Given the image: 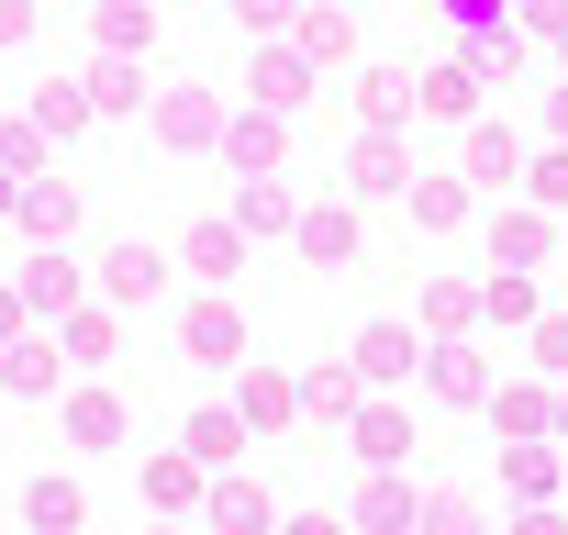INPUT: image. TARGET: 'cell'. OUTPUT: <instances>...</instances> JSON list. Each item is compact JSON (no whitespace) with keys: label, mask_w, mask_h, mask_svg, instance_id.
<instances>
[{"label":"cell","mask_w":568,"mask_h":535,"mask_svg":"<svg viewBox=\"0 0 568 535\" xmlns=\"http://www.w3.org/2000/svg\"><path fill=\"white\" fill-rule=\"evenodd\" d=\"M346 369H357V380H368V391H390V380H413V369H424V346H413V324H368V335H357V357H346Z\"/></svg>","instance_id":"1"},{"label":"cell","mask_w":568,"mask_h":535,"mask_svg":"<svg viewBox=\"0 0 568 535\" xmlns=\"http://www.w3.org/2000/svg\"><path fill=\"white\" fill-rule=\"evenodd\" d=\"M424 391H435V402H490L479 346H457V335H446V346H424Z\"/></svg>","instance_id":"2"},{"label":"cell","mask_w":568,"mask_h":535,"mask_svg":"<svg viewBox=\"0 0 568 535\" xmlns=\"http://www.w3.org/2000/svg\"><path fill=\"white\" fill-rule=\"evenodd\" d=\"M468 179H479V190H524V145H513L501 123H468Z\"/></svg>","instance_id":"3"},{"label":"cell","mask_w":568,"mask_h":535,"mask_svg":"<svg viewBox=\"0 0 568 535\" xmlns=\"http://www.w3.org/2000/svg\"><path fill=\"white\" fill-rule=\"evenodd\" d=\"M156 280H168L156 245H112V256H101V291H112V302H156Z\"/></svg>","instance_id":"4"},{"label":"cell","mask_w":568,"mask_h":535,"mask_svg":"<svg viewBox=\"0 0 568 535\" xmlns=\"http://www.w3.org/2000/svg\"><path fill=\"white\" fill-rule=\"evenodd\" d=\"M313 101V57H256V112H302Z\"/></svg>","instance_id":"5"},{"label":"cell","mask_w":568,"mask_h":535,"mask_svg":"<svg viewBox=\"0 0 568 535\" xmlns=\"http://www.w3.org/2000/svg\"><path fill=\"white\" fill-rule=\"evenodd\" d=\"M190 357H201V369H234V357H245V324H234L223 302H201V313H190Z\"/></svg>","instance_id":"6"},{"label":"cell","mask_w":568,"mask_h":535,"mask_svg":"<svg viewBox=\"0 0 568 535\" xmlns=\"http://www.w3.org/2000/svg\"><path fill=\"white\" fill-rule=\"evenodd\" d=\"M302 256L313 268H346L357 256V212H302Z\"/></svg>","instance_id":"7"},{"label":"cell","mask_w":568,"mask_h":535,"mask_svg":"<svg viewBox=\"0 0 568 535\" xmlns=\"http://www.w3.org/2000/svg\"><path fill=\"white\" fill-rule=\"evenodd\" d=\"M357 457H368V468H402V457H413V424H402L390 402H379V413H357Z\"/></svg>","instance_id":"8"},{"label":"cell","mask_w":568,"mask_h":535,"mask_svg":"<svg viewBox=\"0 0 568 535\" xmlns=\"http://www.w3.org/2000/svg\"><path fill=\"white\" fill-rule=\"evenodd\" d=\"M212 535H267V491L256 480H223L212 491Z\"/></svg>","instance_id":"9"},{"label":"cell","mask_w":568,"mask_h":535,"mask_svg":"<svg viewBox=\"0 0 568 535\" xmlns=\"http://www.w3.org/2000/svg\"><path fill=\"white\" fill-rule=\"evenodd\" d=\"M424 112L468 123V112H479V68H468V57H457V68H435V79H424Z\"/></svg>","instance_id":"10"},{"label":"cell","mask_w":568,"mask_h":535,"mask_svg":"<svg viewBox=\"0 0 568 535\" xmlns=\"http://www.w3.org/2000/svg\"><path fill=\"white\" fill-rule=\"evenodd\" d=\"M234 446H245V413H190V457L201 468H234Z\"/></svg>","instance_id":"11"},{"label":"cell","mask_w":568,"mask_h":535,"mask_svg":"<svg viewBox=\"0 0 568 535\" xmlns=\"http://www.w3.org/2000/svg\"><path fill=\"white\" fill-rule=\"evenodd\" d=\"M23 524H34V535H79V491H68V480H34V491H23Z\"/></svg>","instance_id":"12"},{"label":"cell","mask_w":568,"mask_h":535,"mask_svg":"<svg viewBox=\"0 0 568 535\" xmlns=\"http://www.w3.org/2000/svg\"><path fill=\"white\" fill-rule=\"evenodd\" d=\"M190 268H201V280H234V268H245V234H234V223H201V234H190Z\"/></svg>","instance_id":"13"},{"label":"cell","mask_w":568,"mask_h":535,"mask_svg":"<svg viewBox=\"0 0 568 535\" xmlns=\"http://www.w3.org/2000/svg\"><path fill=\"white\" fill-rule=\"evenodd\" d=\"M546 245H557V223H546V212H501V268H535Z\"/></svg>","instance_id":"14"},{"label":"cell","mask_w":568,"mask_h":535,"mask_svg":"<svg viewBox=\"0 0 568 535\" xmlns=\"http://www.w3.org/2000/svg\"><path fill=\"white\" fill-rule=\"evenodd\" d=\"M524 201H535V212H568V145L524 157Z\"/></svg>","instance_id":"15"},{"label":"cell","mask_w":568,"mask_h":535,"mask_svg":"<svg viewBox=\"0 0 568 535\" xmlns=\"http://www.w3.org/2000/svg\"><path fill=\"white\" fill-rule=\"evenodd\" d=\"M479 313H490V324H535V280H524V268H501V280L479 291Z\"/></svg>","instance_id":"16"},{"label":"cell","mask_w":568,"mask_h":535,"mask_svg":"<svg viewBox=\"0 0 568 535\" xmlns=\"http://www.w3.org/2000/svg\"><path fill=\"white\" fill-rule=\"evenodd\" d=\"M457 212H468V179H413V223H435V234H446Z\"/></svg>","instance_id":"17"},{"label":"cell","mask_w":568,"mask_h":535,"mask_svg":"<svg viewBox=\"0 0 568 535\" xmlns=\"http://www.w3.org/2000/svg\"><path fill=\"white\" fill-rule=\"evenodd\" d=\"M302 413H324V424L357 413V369H313V380H302Z\"/></svg>","instance_id":"18"},{"label":"cell","mask_w":568,"mask_h":535,"mask_svg":"<svg viewBox=\"0 0 568 535\" xmlns=\"http://www.w3.org/2000/svg\"><path fill=\"white\" fill-rule=\"evenodd\" d=\"M402 112H413V79H402V68H368V123H379V134H390V123H402Z\"/></svg>","instance_id":"19"},{"label":"cell","mask_w":568,"mask_h":535,"mask_svg":"<svg viewBox=\"0 0 568 535\" xmlns=\"http://www.w3.org/2000/svg\"><path fill=\"white\" fill-rule=\"evenodd\" d=\"M357 190H413V179H402V145H390V134H368V145H357Z\"/></svg>","instance_id":"20"},{"label":"cell","mask_w":568,"mask_h":535,"mask_svg":"<svg viewBox=\"0 0 568 535\" xmlns=\"http://www.w3.org/2000/svg\"><path fill=\"white\" fill-rule=\"evenodd\" d=\"M490 413H501V435H546V424H557V402H546V391H501Z\"/></svg>","instance_id":"21"},{"label":"cell","mask_w":568,"mask_h":535,"mask_svg":"<svg viewBox=\"0 0 568 535\" xmlns=\"http://www.w3.org/2000/svg\"><path fill=\"white\" fill-rule=\"evenodd\" d=\"M501 480H513L524 502H546V491H557V457H546V446H513V457H501Z\"/></svg>","instance_id":"22"},{"label":"cell","mask_w":568,"mask_h":535,"mask_svg":"<svg viewBox=\"0 0 568 535\" xmlns=\"http://www.w3.org/2000/svg\"><path fill=\"white\" fill-rule=\"evenodd\" d=\"M68 291H79V268H68V256H45L34 280H23V302H34V313H68Z\"/></svg>","instance_id":"23"},{"label":"cell","mask_w":568,"mask_h":535,"mask_svg":"<svg viewBox=\"0 0 568 535\" xmlns=\"http://www.w3.org/2000/svg\"><path fill=\"white\" fill-rule=\"evenodd\" d=\"M291 413H302L291 380H245V424H291Z\"/></svg>","instance_id":"24"},{"label":"cell","mask_w":568,"mask_h":535,"mask_svg":"<svg viewBox=\"0 0 568 535\" xmlns=\"http://www.w3.org/2000/svg\"><path fill=\"white\" fill-rule=\"evenodd\" d=\"M223 145H234V168H267V157H278V123H267V112H256V123H234V134H223Z\"/></svg>","instance_id":"25"},{"label":"cell","mask_w":568,"mask_h":535,"mask_svg":"<svg viewBox=\"0 0 568 535\" xmlns=\"http://www.w3.org/2000/svg\"><path fill=\"white\" fill-rule=\"evenodd\" d=\"M368 524H379V535H413V491L379 480V491H368Z\"/></svg>","instance_id":"26"},{"label":"cell","mask_w":568,"mask_h":535,"mask_svg":"<svg viewBox=\"0 0 568 535\" xmlns=\"http://www.w3.org/2000/svg\"><path fill=\"white\" fill-rule=\"evenodd\" d=\"M535 369L568 380V313H535Z\"/></svg>","instance_id":"27"},{"label":"cell","mask_w":568,"mask_h":535,"mask_svg":"<svg viewBox=\"0 0 568 535\" xmlns=\"http://www.w3.org/2000/svg\"><path fill=\"white\" fill-rule=\"evenodd\" d=\"M346 46H357L346 12H313V23H302V57H346Z\"/></svg>","instance_id":"28"},{"label":"cell","mask_w":568,"mask_h":535,"mask_svg":"<svg viewBox=\"0 0 568 535\" xmlns=\"http://www.w3.org/2000/svg\"><path fill=\"white\" fill-rule=\"evenodd\" d=\"M90 101H101V112H134V101H145V90H134V68H123V57H112V68H101V79H90Z\"/></svg>","instance_id":"29"},{"label":"cell","mask_w":568,"mask_h":535,"mask_svg":"<svg viewBox=\"0 0 568 535\" xmlns=\"http://www.w3.org/2000/svg\"><path fill=\"white\" fill-rule=\"evenodd\" d=\"M68 424H79V446H112V435H123V413H112V402H101V391H90V402H79V413H68Z\"/></svg>","instance_id":"30"},{"label":"cell","mask_w":568,"mask_h":535,"mask_svg":"<svg viewBox=\"0 0 568 535\" xmlns=\"http://www.w3.org/2000/svg\"><path fill=\"white\" fill-rule=\"evenodd\" d=\"M245 223H291V190H278V179H245Z\"/></svg>","instance_id":"31"},{"label":"cell","mask_w":568,"mask_h":535,"mask_svg":"<svg viewBox=\"0 0 568 535\" xmlns=\"http://www.w3.org/2000/svg\"><path fill=\"white\" fill-rule=\"evenodd\" d=\"M0 380H12V391H45V380H57V357H45V346H12V369H0Z\"/></svg>","instance_id":"32"},{"label":"cell","mask_w":568,"mask_h":535,"mask_svg":"<svg viewBox=\"0 0 568 535\" xmlns=\"http://www.w3.org/2000/svg\"><path fill=\"white\" fill-rule=\"evenodd\" d=\"M68 212H79L68 190H23V223H45V234H68Z\"/></svg>","instance_id":"33"},{"label":"cell","mask_w":568,"mask_h":535,"mask_svg":"<svg viewBox=\"0 0 568 535\" xmlns=\"http://www.w3.org/2000/svg\"><path fill=\"white\" fill-rule=\"evenodd\" d=\"M446 23L457 34H501V0H446Z\"/></svg>","instance_id":"34"},{"label":"cell","mask_w":568,"mask_h":535,"mask_svg":"<svg viewBox=\"0 0 568 535\" xmlns=\"http://www.w3.org/2000/svg\"><path fill=\"white\" fill-rule=\"evenodd\" d=\"M524 34H568V0H524Z\"/></svg>","instance_id":"35"},{"label":"cell","mask_w":568,"mask_h":535,"mask_svg":"<svg viewBox=\"0 0 568 535\" xmlns=\"http://www.w3.org/2000/svg\"><path fill=\"white\" fill-rule=\"evenodd\" d=\"M278 535H346L335 513H291V524H278Z\"/></svg>","instance_id":"36"},{"label":"cell","mask_w":568,"mask_h":535,"mask_svg":"<svg viewBox=\"0 0 568 535\" xmlns=\"http://www.w3.org/2000/svg\"><path fill=\"white\" fill-rule=\"evenodd\" d=\"M513 535H568V524H557L546 502H524V524H513Z\"/></svg>","instance_id":"37"},{"label":"cell","mask_w":568,"mask_h":535,"mask_svg":"<svg viewBox=\"0 0 568 535\" xmlns=\"http://www.w3.org/2000/svg\"><path fill=\"white\" fill-rule=\"evenodd\" d=\"M546 123H557V145H568V90H557V101H546Z\"/></svg>","instance_id":"38"},{"label":"cell","mask_w":568,"mask_h":535,"mask_svg":"<svg viewBox=\"0 0 568 535\" xmlns=\"http://www.w3.org/2000/svg\"><path fill=\"white\" fill-rule=\"evenodd\" d=\"M546 435H557V446H568V391H557V424H546Z\"/></svg>","instance_id":"39"},{"label":"cell","mask_w":568,"mask_h":535,"mask_svg":"<svg viewBox=\"0 0 568 535\" xmlns=\"http://www.w3.org/2000/svg\"><path fill=\"white\" fill-rule=\"evenodd\" d=\"M557 57H568V34H557Z\"/></svg>","instance_id":"40"}]
</instances>
